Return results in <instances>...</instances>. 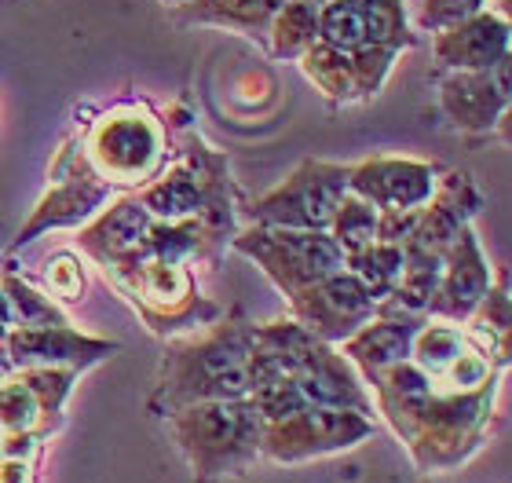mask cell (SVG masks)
I'll return each mask as SVG.
<instances>
[{"label":"cell","instance_id":"obj_8","mask_svg":"<svg viewBox=\"0 0 512 483\" xmlns=\"http://www.w3.org/2000/svg\"><path fill=\"white\" fill-rule=\"evenodd\" d=\"M88 154L107 183H118V187L147 183L161 161V132L139 114L107 118L92 132Z\"/></svg>","mask_w":512,"mask_h":483},{"label":"cell","instance_id":"obj_21","mask_svg":"<svg viewBox=\"0 0 512 483\" xmlns=\"http://www.w3.org/2000/svg\"><path fill=\"white\" fill-rule=\"evenodd\" d=\"M44 282H48V290H52L59 301L77 304L85 297V268H81V260H77L74 253L52 257V264L44 271Z\"/></svg>","mask_w":512,"mask_h":483},{"label":"cell","instance_id":"obj_9","mask_svg":"<svg viewBox=\"0 0 512 483\" xmlns=\"http://www.w3.org/2000/svg\"><path fill=\"white\" fill-rule=\"evenodd\" d=\"M439 180L436 169L425 161H399L377 158L348 169V194L363 198L377 213H410L425 209L428 198L436 194Z\"/></svg>","mask_w":512,"mask_h":483},{"label":"cell","instance_id":"obj_20","mask_svg":"<svg viewBox=\"0 0 512 483\" xmlns=\"http://www.w3.org/2000/svg\"><path fill=\"white\" fill-rule=\"evenodd\" d=\"M4 297H8V308H11V322L15 326H26V330H33V326H63V315H59V308L52 304V297H41L37 290H30L26 282L19 279H4ZM11 326V330H15Z\"/></svg>","mask_w":512,"mask_h":483},{"label":"cell","instance_id":"obj_7","mask_svg":"<svg viewBox=\"0 0 512 483\" xmlns=\"http://www.w3.org/2000/svg\"><path fill=\"white\" fill-rule=\"evenodd\" d=\"M289 304H293V319L326 344L348 341L359 326H366L377 315L374 293L366 290L348 268L304 286L289 297Z\"/></svg>","mask_w":512,"mask_h":483},{"label":"cell","instance_id":"obj_23","mask_svg":"<svg viewBox=\"0 0 512 483\" xmlns=\"http://www.w3.org/2000/svg\"><path fill=\"white\" fill-rule=\"evenodd\" d=\"M0 483H37V462H30V458H0Z\"/></svg>","mask_w":512,"mask_h":483},{"label":"cell","instance_id":"obj_5","mask_svg":"<svg viewBox=\"0 0 512 483\" xmlns=\"http://www.w3.org/2000/svg\"><path fill=\"white\" fill-rule=\"evenodd\" d=\"M374 418L355 410L304 407L282 421H267L260 436V458L278 465H300L311 458H326L337 451H352L370 440Z\"/></svg>","mask_w":512,"mask_h":483},{"label":"cell","instance_id":"obj_16","mask_svg":"<svg viewBox=\"0 0 512 483\" xmlns=\"http://www.w3.org/2000/svg\"><path fill=\"white\" fill-rule=\"evenodd\" d=\"M55 425L44 414L41 399L26 385L22 374H8L0 381V436H15V432H41L48 436Z\"/></svg>","mask_w":512,"mask_h":483},{"label":"cell","instance_id":"obj_19","mask_svg":"<svg viewBox=\"0 0 512 483\" xmlns=\"http://www.w3.org/2000/svg\"><path fill=\"white\" fill-rule=\"evenodd\" d=\"M377 220H381V213H377L374 205L363 202V198H355V194H348V198L341 202V209L333 213L326 231H330V238L337 242L344 260H348L377 242Z\"/></svg>","mask_w":512,"mask_h":483},{"label":"cell","instance_id":"obj_14","mask_svg":"<svg viewBox=\"0 0 512 483\" xmlns=\"http://www.w3.org/2000/svg\"><path fill=\"white\" fill-rule=\"evenodd\" d=\"M118 271L132 279V290L139 293L136 301H143V312L154 322V330L161 326V319L191 312L194 279L183 264H128Z\"/></svg>","mask_w":512,"mask_h":483},{"label":"cell","instance_id":"obj_13","mask_svg":"<svg viewBox=\"0 0 512 483\" xmlns=\"http://www.w3.org/2000/svg\"><path fill=\"white\" fill-rule=\"evenodd\" d=\"M150 224H154V216L143 209L139 198H121L118 205H110L107 213L81 235V246H85V253L96 264H103L110 271L114 264H121L125 257L136 253V246L143 242Z\"/></svg>","mask_w":512,"mask_h":483},{"label":"cell","instance_id":"obj_4","mask_svg":"<svg viewBox=\"0 0 512 483\" xmlns=\"http://www.w3.org/2000/svg\"><path fill=\"white\" fill-rule=\"evenodd\" d=\"M235 249L253 257L286 297L344 268V253L337 249L330 231H297V227L260 224L242 238H235Z\"/></svg>","mask_w":512,"mask_h":483},{"label":"cell","instance_id":"obj_22","mask_svg":"<svg viewBox=\"0 0 512 483\" xmlns=\"http://www.w3.org/2000/svg\"><path fill=\"white\" fill-rule=\"evenodd\" d=\"M480 0H428V22H436V26H447V22H458L465 15L476 11Z\"/></svg>","mask_w":512,"mask_h":483},{"label":"cell","instance_id":"obj_18","mask_svg":"<svg viewBox=\"0 0 512 483\" xmlns=\"http://www.w3.org/2000/svg\"><path fill=\"white\" fill-rule=\"evenodd\" d=\"M344 268L352 271L355 279L374 293L377 304H384L395 293L399 279H403V246L374 242V246H366L363 253H355V257L344 260Z\"/></svg>","mask_w":512,"mask_h":483},{"label":"cell","instance_id":"obj_2","mask_svg":"<svg viewBox=\"0 0 512 483\" xmlns=\"http://www.w3.org/2000/svg\"><path fill=\"white\" fill-rule=\"evenodd\" d=\"M172 440L191 465L194 480H224L246 473L260 458L264 418L246 399H209L169 414Z\"/></svg>","mask_w":512,"mask_h":483},{"label":"cell","instance_id":"obj_15","mask_svg":"<svg viewBox=\"0 0 512 483\" xmlns=\"http://www.w3.org/2000/svg\"><path fill=\"white\" fill-rule=\"evenodd\" d=\"M139 202L154 220H191L205 209L209 191L187 165H176L165 176L150 180L139 194Z\"/></svg>","mask_w":512,"mask_h":483},{"label":"cell","instance_id":"obj_12","mask_svg":"<svg viewBox=\"0 0 512 483\" xmlns=\"http://www.w3.org/2000/svg\"><path fill=\"white\" fill-rule=\"evenodd\" d=\"M377 312H381V319H370L348 341H341V355H348L355 366H363V374H374V370L410 359L414 337L421 330V322H425L421 315L403 312V308H388V304H377Z\"/></svg>","mask_w":512,"mask_h":483},{"label":"cell","instance_id":"obj_11","mask_svg":"<svg viewBox=\"0 0 512 483\" xmlns=\"http://www.w3.org/2000/svg\"><path fill=\"white\" fill-rule=\"evenodd\" d=\"M4 352H8L11 366H66V370H85V366L99 363L114 352L110 341H96L85 333L70 330V326H15L4 337Z\"/></svg>","mask_w":512,"mask_h":483},{"label":"cell","instance_id":"obj_6","mask_svg":"<svg viewBox=\"0 0 512 483\" xmlns=\"http://www.w3.org/2000/svg\"><path fill=\"white\" fill-rule=\"evenodd\" d=\"M348 198V169L326 161H304L278 191L253 205V216L267 227L326 231L333 213Z\"/></svg>","mask_w":512,"mask_h":483},{"label":"cell","instance_id":"obj_17","mask_svg":"<svg viewBox=\"0 0 512 483\" xmlns=\"http://www.w3.org/2000/svg\"><path fill=\"white\" fill-rule=\"evenodd\" d=\"M443 59H450L454 66H465V70H480V66H494L491 59L505 55V30L498 22L480 19L465 26V30H454L447 41L439 44Z\"/></svg>","mask_w":512,"mask_h":483},{"label":"cell","instance_id":"obj_1","mask_svg":"<svg viewBox=\"0 0 512 483\" xmlns=\"http://www.w3.org/2000/svg\"><path fill=\"white\" fill-rule=\"evenodd\" d=\"M249 359H253V326L249 322H227L205 337L176 344L161 366L154 407L169 418L172 410H183L191 403L246 399Z\"/></svg>","mask_w":512,"mask_h":483},{"label":"cell","instance_id":"obj_3","mask_svg":"<svg viewBox=\"0 0 512 483\" xmlns=\"http://www.w3.org/2000/svg\"><path fill=\"white\" fill-rule=\"evenodd\" d=\"M494 392H498V385L469 392V396L432 392L425 410L417 414V421L403 436L406 451L421 473H450L480 451L487 429H491Z\"/></svg>","mask_w":512,"mask_h":483},{"label":"cell","instance_id":"obj_10","mask_svg":"<svg viewBox=\"0 0 512 483\" xmlns=\"http://www.w3.org/2000/svg\"><path fill=\"white\" fill-rule=\"evenodd\" d=\"M487 293H491V264L483 257L472 227H465L447 246V253H443V279H439L425 312L439 322L461 326V322L480 308V301Z\"/></svg>","mask_w":512,"mask_h":483}]
</instances>
